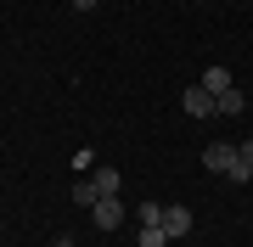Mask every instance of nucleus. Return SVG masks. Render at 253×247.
I'll list each match as a JSON object with an SVG mask.
<instances>
[{
  "label": "nucleus",
  "mask_w": 253,
  "mask_h": 247,
  "mask_svg": "<svg viewBox=\"0 0 253 247\" xmlns=\"http://www.w3.org/2000/svg\"><path fill=\"white\" fill-rule=\"evenodd\" d=\"M203 163L214 169V174H225V180H231V174L242 169V152H236L231 141H208V152H203Z\"/></svg>",
  "instance_id": "f257e3e1"
},
{
  "label": "nucleus",
  "mask_w": 253,
  "mask_h": 247,
  "mask_svg": "<svg viewBox=\"0 0 253 247\" xmlns=\"http://www.w3.org/2000/svg\"><path fill=\"white\" fill-rule=\"evenodd\" d=\"M90 225L96 230H118V225H124V202H118V197H101L96 208H90Z\"/></svg>",
  "instance_id": "f03ea898"
},
{
  "label": "nucleus",
  "mask_w": 253,
  "mask_h": 247,
  "mask_svg": "<svg viewBox=\"0 0 253 247\" xmlns=\"http://www.w3.org/2000/svg\"><path fill=\"white\" fill-rule=\"evenodd\" d=\"M180 107L191 112V118H214V96H208V90H203V84H191V90L180 96Z\"/></svg>",
  "instance_id": "7ed1b4c3"
},
{
  "label": "nucleus",
  "mask_w": 253,
  "mask_h": 247,
  "mask_svg": "<svg viewBox=\"0 0 253 247\" xmlns=\"http://www.w3.org/2000/svg\"><path fill=\"white\" fill-rule=\"evenodd\" d=\"M186 230H191V208H180V202H169V208H163V236H186Z\"/></svg>",
  "instance_id": "20e7f679"
},
{
  "label": "nucleus",
  "mask_w": 253,
  "mask_h": 247,
  "mask_svg": "<svg viewBox=\"0 0 253 247\" xmlns=\"http://www.w3.org/2000/svg\"><path fill=\"white\" fill-rule=\"evenodd\" d=\"M214 112H219V118H242V112H248V96L231 84V90H219V96H214Z\"/></svg>",
  "instance_id": "39448f33"
},
{
  "label": "nucleus",
  "mask_w": 253,
  "mask_h": 247,
  "mask_svg": "<svg viewBox=\"0 0 253 247\" xmlns=\"http://www.w3.org/2000/svg\"><path fill=\"white\" fill-rule=\"evenodd\" d=\"M96 202H101V191H96V180H73V208H84V213H90Z\"/></svg>",
  "instance_id": "423d86ee"
},
{
  "label": "nucleus",
  "mask_w": 253,
  "mask_h": 247,
  "mask_svg": "<svg viewBox=\"0 0 253 247\" xmlns=\"http://www.w3.org/2000/svg\"><path fill=\"white\" fill-rule=\"evenodd\" d=\"M203 90H208V96L231 90V68H208V73H203Z\"/></svg>",
  "instance_id": "0eeeda50"
},
{
  "label": "nucleus",
  "mask_w": 253,
  "mask_h": 247,
  "mask_svg": "<svg viewBox=\"0 0 253 247\" xmlns=\"http://www.w3.org/2000/svg\"><path fill=\"white\" fill-rule=\"evenodd\" d=\"M90 180H96V191H101V197H118V185H124V180H118V169H96Z\"/></svg>",
  "instance_id": "6e6552de"
},
{
  "label": "nucleus",
  "mask_w": 253,
  "mask_h": 247,
  "mask_svg": "<svg viewBox=\"0 0 253 247\" xmlns=\"http://www.w3.org/2000/svg\"><path fill=\"white\" fill-rule=\"evenodd\" d=\"M141 247H169V236H163V225H141V236H135Z\"/></svg>",
  "instance_id": "1a4fd4ad"
},
{
  "label": "nucleus",
  "mask_w": 253,
  "mask_h": 247,
  "mask_svg": "<svg viewBox=\"0 0 253 247\" xmlns=\"http://www.w3.org/2000/svg\"><path fill=\"white\" fill-rule=\"evenodd\" d=\"M135 219H141V225H163V208H158V202H141Z\"/></svg>",
  "instance_id": "9d476101"
},
{
  "label": "nucleus",
  "mask_w": 253,
  "mask_h": 247,
  "mask_svg": "<svg viewBox=\"0 0 253 247\" xmlns=\"http://www.w3.org/2000/svg\"><path fill=\"white\" fill-rule=\"evenodd\" d=\"M236 152H242V169L253 174V141H242V146H236Z\"/></svg>",
  "instance_id": "9b49d317"
},
{
  "label": "nucleus",
  "mask_w": 253,
  "mask_h": 247,
  "mask_svg": "<svg viewBox=\"0 0 253 247\" xmlns=\"http://www.w3.org/2000/svg\"><path fill=\"white\" fill-rule=\"evenodd\" d=\"M68 6H73V11H96L101 0H68Z\"/></svg>",
  "instance_id": "f8f14e48"
},
{
  "label": "nucleus",
  "mask_w": 253,
  "mask_h": 247,
  "mask_svg": "<svg viewBox=\"0 0 253 247\" xmlns=\"http://www.w3.org/2000/svg\"><path fill=\"white\" fill-rule=\"evenodd\" d=\"M51 247H73V236H56V242H51Z\"/></svg>",
  "instance_id": "ddd939ff"
},
{
  "label": "nucleus",
  "mask_w": 253,
  "mask_h": 247,
  "mask_svg": "<svg viewBox=\"0 0 253 247\" xmlns=\"http://www.w3.org/2000/svg\"><path fill=\"white\" fill-rule=\"evenodd\" d=\"M0 247H11V242H0Z\"/></svg>",
  "instance_id": "4468645a"
}]
</instances>
